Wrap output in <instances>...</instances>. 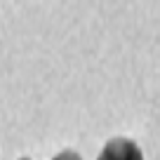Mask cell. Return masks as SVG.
Returning <instances> with one entry per match:
<instances>
[{"label": "cell", "instance_id": "6da1fadb", "mask_svg": "<svg viewBox=\"0 0 160 160\" xmlns=\"http://www.w3.org/2000/svg\"><path fill=\"white\" fill-rule=\"evenodd\" d=\"M97 160H144V155H141V148L132 139L115 137V139L106 141V146L101 148Z\"/></svg>", "mask_w": 160, "mask_h": 160}, {"label": "cell", "instance_id": "7a4b0ae2", "mask_svg": "<svg viewBox=\"0 0 160 160\" xmlns=\"http://www.w3.org/2000/svg\"><path fill=\"white\" fill-rule=\"evenodd\" d=\"M52 160H82V158H80L75 151H61V153H59V155H54Z\"/></svg>", "mask_w": 160, "mask_h": 160}, {"label": "cell", "instance_id": "3957f363", "mask_svg": "<svg viewBox=\"0 0 160 160\" xmlns=\"http://www.w3.org/2000/svg\"><path fill=\"white\" fill-rule=\"evenodd\" d=\"M21 160H28V158H21Z\"/></svg>", "mask_w": 160, "mask_h": 160}]
</instances>
